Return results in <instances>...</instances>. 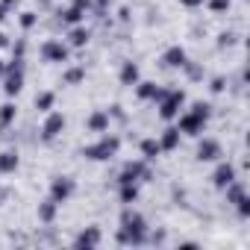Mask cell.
Returning a JSON list of instances; mask_svg holds the SVG:
<instances>
[{
	"label": "cell",
	"instance_id": "6da1fadb",
	"mask_svg": "<svg viewBox=\"0 0 250 250\" xmlns=\"http://www.w3.org/2000/svg\"><path fill=\"white\" fill-rule=\"evenodd\" d=\"M145 232H147V227H145V218L139 215V212H124L121 215V232H118V241L121 244H142L145 241Z\"/></svg>",
	"mask_w": 250,
	"mask_h": 250
},
{
	"label": "cell",
	"instance_id": "7a4b0ae2",
	"mask_svg": "<svg viewBox=\"0 0 250 250\" xmlns=\"http://www.w3.org/2000/svg\"><path fill=\"white\" fill-rule=\"evenodd\" d=\"M209 103H194L191 106V112H186L183 118H180V133H186V136H197V133H203V127H206V121H209Z\"/></svg>",
	"mask_w": 250,
	"mask_h": 250
},
{
	"label": "cell",
	"instance_id": "3957f363",
	"mask_svg": "<svg viewBox=\"0 0 250 250\" xmlns=\"http://www.w3.org/2000/svg\"><path fill=\"white\" fill-rule=\"evenodd\" d=\"M118 147H121V142H118L115 136H103L97 145H88V147L83 150V156H85V159H94V162H103V159H112V156L118 153Z\"/></svg>",
	"mask_w": 250,
	"mask_h": 250
},
{
	"label": "cell",
	"instance_id": "277c9868",
	"mask_svg": "<svg viewBox=\"0 0 250 250\" xmlns=\"http://www.w3.org/2000/svg\"><path fill=\"white\" fill-rule=\"evenodd\" d=\"M183 103H186V94H183V91H165L162 100H159V115H162L165 121H171V118L180 115Z\"/></svg>",
	"mask_w": 250,
	"mask_h": 250
},
{
	"label": "cell",
	"instance_id": "5b68a950",
	"mask_svg": "<svg viewBox=\"0 0 250 250\" xmlns=\"http://www.w3.org/2000/svg\"><path fill=\"white\" fill-rule=\"evenodd\" d=\"M71 194H74V180H71V177H56L53 186H50V200L65 203Z\"/></svg>",
	"mask_w": 250,
	"mask_h": 250
},
{
	"label": "cell",
	"instance_id": "8992f818",
	"mask_svg": "<svg viewBox=\"0 0 250 250\" xmlns=\"http://www.w3.org/2000/svg\"><path fill=\"white\" fill-rule=\"evenodd\" d=\"M62 130H65V115L53 112V115H47L44 127H42V139H44V142H53V139H56Z\"/></svg>",
	"mask_w": 250,
	"mask_h": 250
},
{
	"label": "cell",
	"instance_id": "52a82bcc",
	"mask_svg": "<svg viewBox=\"0 0 250 250\" xmlns=\"http://www.w3.org/2000/svg\"><path fill=\"white\" fill-rule=\"evenodd\" d=\"M21 88H24V68H21V62H12V65H9V77H6L3 91H6V94H18Z\"/></svg>",
	"mask_w": 250,
	"mask_h": 250
},
{
	"label": "cell",
	"instance_id": "ba28073f",
	"mask_svg": "<svg viewBox=\"0 0 250 250\" xmlns=\"http://www.w3.org/2000/svg\"><path fill=\"white\" fill-rule=\"evenodd\" d=\"M42 56H44L47 62H65V59H68V47H65L62 42H44Z\"/></svg>",
	"mask_w": 250,
	"mask_h": 250
},
{
	"label": "cell",
	"instance_id": "9c48e42d",
	"mask_svg": "<svg viewBox=\"0 0 250 250\" xmlns=\"http://www.w3.org/2000/svg\"><path fill=\"white\" fill-rule=\"evenodd\" d=\"M142 177L147 180V177H150V171H147V168H145L142 162H130L127 168L121 171V180H118V183H139Z\"/></svg>",
	"mask_w": 250,
	"mask_h": 250
},
{
	"label": "cell",
	"instance_id": "30bf717a",
	"mask_svg": "<svg viewBox=\"0 0 250 250\" xmlns=\"http://www.w3.org/2000/svg\"><path fill=\"white\" fill-rule=\"evenodd\" d=\"M218 156H221V145H218V142L206 139V142L197 145V159H200V162H215Z\"/></svg>",
	"mask_w": 250,
	"mask_h": 250
},
{
	"label": "cell",
	"instance_id": "8fae6325",
	"mask_svg": "<svg viewBox=\"0 0 250 250\" xmlns=\"http://www.w3.org/2000/svg\"><path fill=\"white\" fill-rule=\"evenodd\" d=\"M212 180H215V186H218V188H227V186H229V183L235 180V168H232L229 162H221V165L215 168Z\"/></svg>",
	"mask_w": 250,
	"mask_h": 250
},
{
	"label": "cell",
	"instance_id": "7c38bea8",
	"mask_svg": "<svg viewBox=\"0 0 250 250\" xmlns=\"http://www.w3.org/2000/svg\"><path fill=\"white\" fill-rule=\"evenodd\" d=\"M162 62H165L168 68H183L188 59H186V50H183V47H168L165 56H162Z\"/></svg>",
	"mask_w": 250,
	"mask_h": 250
},
{
	"label": "cell",
	"instance_id": "4fadbf2b",
	"mask_svg": "<svg viewBox=\"0 0 250 250\" xmlns=\"http://www.w3.org/2000/svg\"><path fill=\"white\" fill-rule=\"evenodd\" d=\"M94 244H100V229L97 227H88L77 235V247H94Z\"/></svg>",
	"mask_w": 250,
	"mask_h": 250
},
{
	"label": "cell",
	"instance_id": "5bb4252c",
	"mask_svg": "<svg viewBox=\"0 0 250 250\" xmlns=\"http://www.w3.org/2000/svg\"><path fill=\"white\" fill-rule=\"evenodd\" d=\"M88 130L91 133H106L109 130V112H94L88 118Z\"/></svg>",
	"mask_w": 250,
	"mask_h": 250
},
{
	"label": "cell",
	"instance_id": "9a60e30c",
	"mask_svg": "<svg viewBox=\"0 0 250 250\" xmlns=\"http://www.w3.org/2000/svg\"><path fill=\"white\" fill-rule=\"evenodd\" d=\"M121 83H124V85H136V83H139V65H136V62H124V68H121Z\"/></svg>",
	"mask_w": 250,
	"mask_h": 250
},
{
	"label": "cell",
	"instance_id": "2e32d148",
	"mask_svg": "<svg viewBox=\"0 0 250 250\" xmlns=\"http://www.w3.org/2000/svg\"><path fill=\"white\" fill-rule=\"evenodd\" d=\"M162 88H156L153 83H139V97L142 100H162Z\"/></svg>",
	"mask_w": 250,
	"mask_h": 250
},
{
	"label": "cell",
	"instance_id": "e0dca14e",
	"mask_svg": "<svg viewBox=\"0 0 250 250\" xmlns=\"http://www.w3.org/2000/svg\"><path fill=\"white\" fill-rule=\"evenodd\" d=\"M0 171H3V174H12V171H18V153H15V150L0 153Z\"/></svg>",
	"mask_w": 250,
	"mask_h": 250
},
{
	"label": "cell",
	"instance_id": "ac0fdd59",
	"mask_svg": "<svg viewBox=\"0 0 250 250\" xmlns=\"http://www.w3.org/2000/svg\"><path fill=\"white\" fill-rule=\"evenodd\" d=\"M159 145H162V150H174V147L180 145V130H177V127L165 130V136L159 139Z\"/></svg>",
	"mask_w": 250,
	"mask_h": 250
},
{
	"label": "cell",
	"instance_id": "d6986e66",
	"mask_svg": "<svg viewBox=\"0 0 250 250\" xmlns=\"http://www.w3.org/2000/svg\"><path fill=\"white\" fill-rule=\"evenodd\" d=\"M142 153H145V159H156V156L162 153V145H159L156 139H145V142H142Z\"/></svg>",
	"mask_w": 250,
	"mask_h": 250
},
{
	"label": "cell",
	"instance_id": "ffe728a7",
	"mask_svg": "<svg viewBox=\"0 0 250 250\" xmlns=\"http://www.w3.org/2000/svg\"><path fill=\"white\" fill-rule=\"evenodd\" d=\"M56 206H59L56 200H44V203L39 206V218H42L44 224H50V221L56 218Z\"/></svg>",
	"mask_w": 250,
	"mask_h": 250
},
{
	"label": "cell",
	"instance_id": "44dd1931",
	"mask_svg": "<svg viewBox=\"0 0 250 250\" xmlns=\"http://www.w3.org/2000/svg\"><path fill=\"white\" fill-rule=\"evenodd\" d=\"M15 106L12 103H3V106H0V127H9V124L15 121Z\"/></svg>",
	"mask_w": 250,
	"mask_h": 250
},
{
	"label": "cell",
	"instance_id": "7402d4cb",
	"mask_svg": "<svg viewBox=\"0 0 250 250\" xmlns=\"http://www.w3.org/2000/svg\"><path fill=\"white\" fill-rule=\"evenodd\" d=\"M136 197H139L136 183H121V200H124V203H133Z\"/></svg>",
	"mask_w": 250,
	"mask_h": 250
},
{
	"label": "cell",
	"instance_id": "603a6c76",
	"mask_svg": "<svg viewBox=\"0 0 250 250\" xmlns=\"http://www.w3.org/2000/svg\"><path fill=\"white\" fill-rule=\"evenodd\" d=\"M83 15H85V12H83L80 6H71V9H65V12H62V21H65V24H77Z\"/></svg>",
	"mask_w": 250,
	"mask_h": 250
},
{
	"label": "cell",
	"instance_id": "cb8c5ba5",
	"mask_svg": "<svg viewBox=\"0 0 250 250\" xmlns=\"http://www.w3.org/2000/svg\"><path fill=\"white\" fill-rule=\"evenodd\" d=\"M68 39H71V44H74V47H83V44L88 42V30H83V27H77V30H74V33H71Z\"/></svg>",
	"mask_w": 250,
	"mask_h": 250
},
{
	"label": "cell",
	"instance_id": "d4e9b609",
	"mask_svg": "<svg viewBox=\"0 0 250 250\" xmlns=\"http://www.w3.org/2000/svg\"><path fill=\"white\" fill-rule=\"evenodd\" d=\"M36 106H39L42 112H47V109L53 106V91H44V94H39V97H36Z\"/></svg>",
	"mask_w": 250,
	"mask_h": 250
},
{
	"label": "cell",
	"instance_id": "484cf974",
	"mask_svg": "<svg viewBox=\"0 0 250 250\" xmlns=\"http://www.w3.org/2000/svg\"><path fill=\"white\" fill-rule=\"evenodd\" d=\"M83 77H85V71H83V68H71V71L65 74V83H68V85H74V83H80Z\"/></svg>",
	"mask_w": 250,
	"mask_h": 250
},
{
	"label": "cell",
	"instance_id": "4316f807",
	"mask_svg": "<svg viewBox=\"0 0 250 250\" xmlns=\"http://www.w3.org/2000/svg\"><path fill=\"white\" fill-rule=\"evenodd\" d=\"M209 9L212 12H227L229 9V0H209Z\"/></svg>",
	"mask_w": 250,
	"mask_h": 250
},
{
	"label": "cell",
	"instance_id": "83f0119b",
	"mask_svg": "<svg viewBox=\"0 0 250 250\" xmlns=\"http://www.w3.org/2000/svg\"><path fill=\"white\" fill-rule=\"evenodd\" d=\"M33 24H36V15H33V12H24V15H21V27H27V30H30Z\"/></svg>",
	"mask_w": 250,
	"mask_h": 250
},
{
	"label": "cell",
	"instance_id": "f1b7e54d",
	"mask_svg": "<svg viewBox=\"0 0 250 250\" xmlns=\"http://www.w3.org/2000/svg\"><path fill=\"white\" fill-rule=\"evenodd\" d=\"M224 85H227L224 77H215V80H212V91H224Z\"/></svg>",
	"mask_w": 250,
	"mask_h": 250
},
{
	"label": "cell",
	"instance_id": "f546056e",
	"mask_svg": "<svg viewBox=\"0 0 250 250\" xmlns=\"http://www.w3.org/2000/svg\"><path fill=\"white\" fill-rule=\"evenodd\" d=\"M232 42H235L232 33H224V36H221V47H227V44H232Z\"/></svg>",
	"mask_w": 250,
	"mask_h": 250
},
{
	"label": "cell",
	"instance_id": "4dcf8cb0",
	"mask_svg": "<svg viewBox=\"0 0 250 250\" xmlns=\"http://www.w3.org/2000/svg\"><path fill=\"white\" fill-rule=\"evenodd\" d=\"M180 3H183V6H188V9H194V6H200V3H203V0H180Z\"/></svg>",
	"mask_w": 250,
	"mask_h": 250
},
{
	"label": "cell",
	"instance_id": "1f68e13d",
	"mask_svg": "<svg viewBox=\"0 0 250 250\" xmlns=\"http://www.w3.org/2000/svg\"><path fill=\"white\" fill-rule=\"evenodd\" d=\"M3 18H6V6H3V3H0V21H3Z\"/></svg>",
	"mask_w": 250,
	"mask_h": 250
},
{
	"label": "cell",
	"instance_id": "d6a6232c",
	"mask_svg": "<svg viewBox=\"0 0 250 250\" xmlns=\"http://www.w3.org/2000/svg\"><path fill=\"white\" fill-rule=\"evenodd\" d=\"M6 44H9V42H6V36H3V33H0V47H6Z\"/></svg>",
	"mask_w": 250,
	"mask_h": 250
},
{
	"label": "cell",
	"instance_id": "836d02e7",
	"mask_svg": "<svg viewBox=\"0 0 250 250\" xmlns=\"http://www.w3.org/2000/svg\"><path fill=\"white\" fill-rule=\"evenodd\" d=\"M12 3H15V0H3V6H12Z\"/></svg>",
	"mask_w": 250,
	"mask_h": 250
},
{
	"label": "cell",
	"instance_id": "e575fe53",
	"mask_svg": "<svg viewBox=\"0 0 250 250\" xmlns=\"http://www.w3.org/2000/svg\"><path fill=\"white\" fill-rule=\"evenodd\" d=\"M3 197H6V191H0V200H3Z\"/></svg>",
	"mask_w": 250,
	"mask_h": 250
},
{
	"label": "cell",
	"instance_id": "d590c367",
	"mask_svg": "<svg viewBox=\"0 0 250 250\" xmlns=\"http://www.w3.org/2000/svg\"><path fill=\"white\" fill-rule=\"evenodd\" d=\"M0 74H3V62H0Z\"/></svg>",
	"mask_w": 250,
	"mask_h": 250
}]
</instances>
